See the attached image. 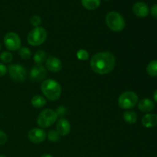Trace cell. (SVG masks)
<instances>
[{"label":"cell","instance_id":"2e32d148","mask_svg":"<svg viewBox=\"0 0 157 157\" xmlns=\"http://www.w3.org/2000/svg\"><path fill=\"white\" fill-rule=\"evenodd\" d=\"M47 59V54L44 51L38 50L34 55V61L36 65H42Z\"/></svg>","mask_w":157,"mask_h":157},{"label":"cell","instance_id":"6da1fadb","mask_svg":"<svg viewBox=\"0 0 157 157\" xmlns=\"http://www.w3.org/2000/svg\"><path fill=\"white\" fill-rule=\"evenodd\" d=\"M90 65L95 73L101 75H107L114 68L116 65V58L111 52H98L92 56Z\"/></svg>","mask_w":157,"mask_h":157},{"label":"cell","instance_id":"8992f818","mask_svg":"<svg viewBox=\"0 0 157 157\" xmlns=\"http://www.w3.org/2000/svg\"><path fill=\"white\" fill-rule=\"evenodd\" d=\"M139 101L138 95L133 91H125L121 94L118 98V106L121 108L129 110L137 104Z\"/></svg>","mask_w":157,"mask_h":157},{"label":"cell","instance_id":"83f0119b","mask_svg":"<svg viewBox=\"0 0 157 157\" xmlns=\"http://www.w3.org/2000/svg\"><path fill=\"white\" fill-rule=\"evenodd\" d=\"M150 14L153 18H157V4L153 5L150 9Z\"/></svg>","mask_w":157,"mask_h":157},{"label":"cell","instance_id":"7a4b0ae2","mask_svg":"<svg viewBox=\"0 0 157 157\" xmlns=\"http://www.w3.org/2000/svg\"><path fill=\"white\" fill-rule=\"evenodd\" d=\"M41 90L45 98L50 101H57L61 94V87L58 81L52 79H46L42 81Z\"/></svg>","mask_w":157,"mask_h":157},{"label":"cell","instance_id":"1f68e13d","mask_svg":"<svg viewBox=\"0 0 157 157\" xmlns=\"http://www.w3.org/2000/svg\"><path fill=\"white\" fill-rule=\"evenodd\" d=\"M0 49H1V44H0Z\"/></svg>","mask_w":157,"mask_h":157},{"label":"cell","instance_id":"8fae6325","mask_svg":"<svg viewBox=\"0 0 157 157\" xmlns=\"http://www.w3.org/2000/svg\"><path fill=\"white\" fill-rule=\"evenodd\" d=\"M47 71L42 65H35L32 68L30 71V78L32 81H42L46 76Z\"/></svg>","mask_w":157,"mask_h":157},{"label":"cell","instance_id":"f546056e","mask_svg":"<svg viewBox=\"0 0 157 157\" xmlns=\"http://www.w3.org/2000/svg\"><path fill=\"white\" fill-rule=\"evenodd\" d=\"M41 157H53V156L50 154H44V155H42Z\"/></svg>","mask_w":157,"mask_h":157},{"label":"cell","instance_id":"ffe728a7","mask_svg":"<svg viewBox=\"0 0 157 157\" xmlns=\"http://www.w3.org/2000/svg\"><path fill=\"white\" fill-rule=\"evenodd\" d=\"M147 72L150 76H157V60H153L148 64L147 67Z\"/></svg>","mask_w":157,"mask_h":157},{"label":"cell","instance_id":"f1b7e54d","mask_svg":"<svg viewBox=\"0 0 157 157\" xmlns=\"http://www.w3.org/2000/svg\"><path fill=\"white\" fill-rule=\"evenodd\" d=\"M153 99L157 103V90H155L154 94H153Z\"/></svg>","mask_w":157,"mask_h":157},{"label":"cell","instance_id":"7402d4cb","mask_svg":"<svg viewBox=\"0 0 157 157\" xmlns=\"http://www.w3.org/2000/svg\"><path fill=\"white\" fill-rule=\"evenodd\" d=\"M76 56L81 61H87L89 59L90 55H89L88 52L86 51L85 49H80L77 52Z\"/></svg>","mask_w":157,"mask_h":157},{"label":"cell","instance_id":"ac0fdd59","mask_svg":"<svg viewBox=\"0 0 157 157\" xmlns=\"http://www.w3.org/2000/svg\"><path fill=\"white\" fill-rule=\"evenodd\" d=\"M31 103L35 108H41L46 104V99L41 95H35L32 98Z\"/></svg>","mask_w":157,"mask_h":157},{"label":"cell","instance_id":"3957f363","mask_svg":"<svg viewBox=\"0 0 157 157\" xmlns=\"http://www.w3.org/2000/svg\"><path fill=\"white\" fill-rule=\"evenodd\" d=\"M106 24L111 31L120 32L124 30L126 25V21L124 17L117 12H108L106 15Z\"/></svg>","mask_w":157,"mask_h":157},{"label":"cell","instance_id":"52a82bcc","mask_svg":"<svg viewBox=\"0 0 157 157\" xmlns=\"http://www.w3.org/2000/svg\"><path fill=\"white\" fill-rule=\"evenodd\" d=\"M8 72L9 75L14 81H23L26 79L27 77V71L26 69L21 64H10L8 67Z\"/></svg>","mask_w":157,"mask_h":157},{"label":"cell","instance_id":"484cf974","mask_svg":"<svg viewBox=\"0 0 157 157\" xmlns=\"http://www.w3.org/2000/svg\"><path fill=\"white\" fill-rule=\"evenodd\" d=\"M8 136L6 134V133H4L3 131L0 130V145H2V144H5L6 142H7Z\"/></svg>","mask_w":157,"mask_h":157},{"label":"cell","instance_id":"d4e9b609","mask_svg":"<svg viewBox=\"0 0 157 157\" xmlns=\"http://www.w3.org/2000/svg\"><path fill=\"white\" fill-rule=\"evenodd\" d=\"M30 22L32 25L35 26V28L39 27V25H41V17H40L39 15H33V16L31 18Z\"/></svg>","mask_w":157,"mask_h":157},{"label":"cell","instance_id":"4dcf8cb0","mask_svg":"<svg viewBox=\"0 0 157 157\" xmlns=\"http://www.w3.org/2000/svg\"><path fill=\"white\" fill-rule=\"evenodd\" d=\"M0 157H6V156H4V155H0Z\"/></svg>","mask_w":157,"mask_h":157},{"label":"cell","instance_id":"d6986e66","mask_svg":"<svg viewBox=\"0 0 157 157\" xmlns=\"http://www.w3.org/2000/svg\"><path fill=\"white\" fill-rule=\"evenodd\" d=\"M124 120L129 124H133L137 121V115L133 110H127L124 113Z\"/></svg>","mask_w":157,"mask_h":157},{"label":"cell","instance_id":"44dd1931","mask_svg":"<svg viewBox=\"0 0 157 157\" xmlns=\"http://www.w3.org/2000/svg\"><path fill=\"white\" fill-rule=\"evenodd\" d=\"M18 55L20 56V58L21 59L24 60H28L29 58H30L31 55H32V52L29 50V48L27 47H21L18 49Z\"/></svg>","mask_w":157,"mask_h":157},{"label":"cell","instance_id":"4316f807","mask_svg":"<svg viewBox=\"0 0 157 157\" xmlns=\"http://www.w3.org/2000/svg\"><path fill=\"white\" fill-rule=\"evenodd\" d=\"M8 72V67L4 64L0 63V77L6 75Z\"/></svg>","mask_w":157,"mask_h":157},{"label":"cell","instance_id":"e0dca14e","mask_svg":"<svg viewBox=\"0 0 157 157\" xmlns=\"http://www.w3.org/2000/svg\"><path fill=\"white\" fill-rule=\"evenodd\" d=\"M81 4L88 10H94L100 6L101 0H81Z\"/></svg>","mask_w":157,"mask_h":157},{"label":"cell","instance_id":"7c38bea8","mask_svg":"<svg viewBox=\"0 0 157 157\" xmlns=\"http://www.w3.org/2000/svg\"><path fill=\"white\" fill-rule=\"evenodd\" d=\"M133 12L139 18H145L148 15L149 7L144 2H137L133 6Z\"/></svg>","mask_w":157,"mask_h":157},{"label":"cell","instance_id":"9a60e30c","mask_svg":"<svg viewBox=\"0 0 157 157\" xmlns=\"http://www.w3.org/2000/svg\"><path fill=\"white\" fill-rule=\"evenodd\" d=\"M142 124L146 128H153L157 126V114L147 113L142 118Z\"/></svg>","mask_w":157,"mask_h":157},{"label":"cell","instance_id":"cb8c5ba5","mask_svg":"<svg viewBox=\"0 0 157 157\" xmlns=\"http://www.w3.org/2000/svg\"><path fill=\"white\" fill-rule=\"evenodd\" d=\"M48 138L49 141L55 143L59 140L60 135L58 134V133L56 130H50L48 133Z\"/></svg>","mask_w":157,"mask_h":157},{"label":"cell","instance_id":"9c48e42d","mask_svg":"<svg viewBox=\"0 0 157 157\" xmlns=\"http://www.w3.org/2000/svg\"><path fill=\"white\" fill-rule=\"evenodd\" d=\"M47 137L45 131L42 129L34 128L32 129L28 133V138L33 144H40L45 140Z\"/></svg>","mask_w":157,"mask_h":157},{"label":"cell","instance_id":"ba28073f","mask_svg":"<svg viewBox=\"0 0 157 157\" xmlns=\"http://www.w3.org/2000/svg\"><path fill=\"white\" fill-rule=\"evenodd\" d=\"M4 44L8 50L15 52L21 48V39L15 32H9L4 37Z\"/></svg>","mask_w":157,"mask_h":157},{"label":"cell","instance_id":"603a6c76","mask_svg":"<svg viewBox=\"0 0 157 157\" xmlns=\"http://www.w3.org/2000/svg\"><path fill=\"white\" fill-rule=\"evenodd\" d=\"M13 59V55L9 52H3L0 55V60L4 63H9Z\"/></svg>","mask_w":157,"mask_h":157},{"label":"cell","instance_id":"5bb4252c","mask_svg":"<svg viewBox=\"0 0 157 157\" xmlns=\"http://www.w3.org/2000/svg\"><path fill=\"white\" fill-rule=\"evenodd\" d=\"M138 108L141 112L144 113H150L153 111L155 108V104L152 100L149 98H144L138 101Z\"/></svg>","mask_w":157,"mask_h":157},{"label":"cell","instance_id":"d6a6232c","mask_svg":"<svg viewBox=\"0 0 157 157\" xmlns=\"http://www.w3.org/2000/svg\"><path fill=\"white\" fill-rule=\"evenodd\" d=\"M105 1H110V0H105Z\"/></svg>","mask_w":157,"mask_h":157},{"label":"cell","instance_id":"5b68a950","mask_svg":"<svg viewBox=\"0 0 157 157\" xmlns=\"http://www.w3.org/2000/svg\"><path fill=\"white\" fill-rule=\"evenodd\" d=\"M47 35V31L43 27L34 28L28 34L27 41L32 46H39L46 41Z\"/></svg>","mask_w":157,"mask_h":157},{"label":"cell","instance_id":"30bf717a","mask_svg":"<svg viewBox=\"0 0 157 157\" xmlns=\"http://www.w3.org/2000/svg\"><path fill=\"white\" fill-rule=\"evenodd\" d=\"M45 68L52 73H58L62 68V63L56 57L50 56L45 61Z\"/></svg>","mask_w":157,"mask_h":157},{"label":"cell","instance_id":"277c9868","mask_svg":"<svg viewBox=\"0 0 157 157\" xmlns=\"http://www.w3.org/2000/svg\"><path fill=\"white\" fill-rule=\"evenodd\" d=\"M58 113L52 109H44L40 112L37 118V124L41 128H47L53 125L58 120Z\"/></svg>","mask_w":157,"mask_h":157},{"label":"cell","instance_id":"4fadbf2b","mask_svg":"<svg viewBox=\"0 0 157 157\" xmlns=\"http://www.w3.org/2000/svg\"><path fill=\"white\" fill-rule=\"evenodd\" d=\"M56 131L60 136H67L71 131V124L65 118H60L56 124Z\"/></svg>","mask_w":157,"mask_h":157}]
</instances>
